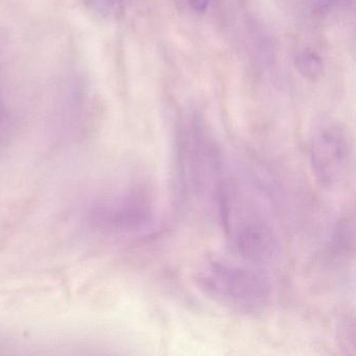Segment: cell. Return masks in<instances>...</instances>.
Wrapping results in <instances>:
<instances>
[{
    "label": "cell",
    "instance_id": "8",
    "mask_svg": "<svg viewBox=\"0 0 356 356\" xmlns=\"http://www.w3.org/2000/svg\"><path fill=\"white\" fill-rule=\"evenodd\" d=\"M181 7L195 14H202L208 9L209 0H178Z\"/></svg>",
    "mask_w": 356,
    "mask_h": 356
},
{
    "label": "cell",
    "instance_id": "2",
    "mask_svg": "<svg viewBox=\"0 0 356 356\" xmlns=\"http://www.w3.org/2000/svg\"><path fill=\"white\" fill-rule=\"evenodd\" d=\"M155 220V197L143 184L124 187L105 197L90 214L91 225L108 234H137L151 228Z\"/></svg>",
    "mask_w": 356,
    "mask_h": 356
},
{
    "label": "cell",
    "instance_id": "4",
    "mask_svg": "<svg viewBox=\"0 0 356 356\" xmlns=\"http://www.w3.org/2000/svg\"><path fill=\"white\" fill-rule=\"evenodd\" d=\"M232 238L237 255L250 264H266L278 253L276 232L268 222L259 218H250L239 224Z\"/></svg>",
    "mask_w": 356,
    "mask_h": 356
},
{
    "label": "cell",
    "instance_id": "1",
    "mask_svg": "<svg viewBox=\"0 0 356 356\" xmlns=\"http://www.w3.org/2000/svg\"><path fill=\"white\" fill-rule=\"evenodd\" d=\"M195 281L206 297L238 314H259L272 298L270 278L252 266L211 260L200 268Z\"/></svg>",
    "mask_w": 356,
    "mask_h": 356
},
{
    "label": "cell",
    "instance_id": "7",
    "mask_svg": "<svg viewBox=\"0 0 356 356\" xmlns=\"http://www.w3.org/2000/svg\"><path fill=\"white\" fill-rule=\"evenodd\" d=\"M343 325L339 326V339L345 343L347 349H353L355 347V328L354 321L349 318H343Z\"/></svg>",
    "mask_w": 356,
    "mask_h": 356
},
{
    "label": "cell",
    "instance_id": "9",
    "mask_svg": "<svg viewBox=\"0 0 356 356\" xmlns=\"http://www.w3.org/2000/svg\"><path fill=\"white\" fill-rule=\"evenodd\" d=\"M95 1L102 10L107 12L115 11L122 3V0H95Z\"/></svg>",
    "mask_w": 356,
    "mask_h": 356
},
{
    "label": "cell",
    "instance_id": "5",
    "mask_svg": "<svg viewBox=\"0 0 356 356\" xmlns=\"http://www.w3.org/2000/svg\"><path fill=\"white\" fill-rule=\"evenodd\" d=\"M355 249V227L353 216H346L337 222L328 243L329 255L335 259L353 257Z\"/></svg>",
    "mask_w": 356,
    "mask_h": 356
},
{
    "label": "cell",
    "instance_id": "6",
    "mask_svg": "<svg viewBox=\"0 0 356 356\" xmlns=\"http://www.w3.org/2000/svg\"><path fill=\"white\" fill-rule=\"evenodd\" d=\"M296 65L302 76L308 80H318L323 76L324 72L322 58L316 51L309 49H303L298 54L296 57Z\"/></svg>",
    "mask_w": 356,
    "mask_h": 356
},
{
    "label": "cell",
    "instance_id": "3",
    "mask_svg": "<svg viewBox=\"0 0 356 356\" xmlns=\"http://www.w3.org/2000/svg\"><path fill=\"white\" fill-rule=\"evenodd\" d=\"M309 162L318 182L326 188L347 179L353 162V145L347 129L339 122H323L309 143Z\"/></svg>",
    "mask_w": 356,
    "mask_h": 356
}]
</instances>
